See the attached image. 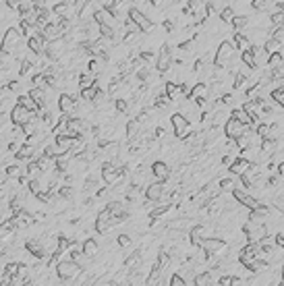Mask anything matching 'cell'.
I'll list each match as a JSON object with an SVG mask.
<instances>
[{
	"mask_svg": "<svg viewBox=\"0 0 284 286\" xmlns=\"http://www.w3.org/2000/svg\"><path fill=\"white\" fill-rule=\"evenodd\" d=\"M21 44H23V33L19 27H9L5 31V36L3 40H0V52H5V54H15L21 50Z\"/></svg>",
	"mask_w": 284,
	"mask_h": 286,
	"instance_id": "obj_1",
	"label": "cell"
},
{
	"mask_svg": "<svg viewBox=\"0 0 284 286\" xmlns=\"http://www.w3.org/2000/svg\"><path fill=\"white\" fill-rule=\"evenodd\" d=\"M54 270H56L58 280H62V282H71V280L79 278V274H81L83 267H81L77 261H73L71 257H62V259L54 265Z\"/></svg>",
	"mask_w": 284,
	"mask_h": 286,
	"instance_id": "obj_2",
	"label": "cell"
},
{
	"mask_svg": "<svg viewBox=\"0 0 284 286\" xmlns=\"http://www.w3.org/2000/svg\"><path fill=\"white\" fill-rule=\"evenodd\" d=\"M237 56V46L224 40L220 42V46L216 48V54H214V66H228V62Z\"/></svg>",
	"mask_w": 284,
	"mask_h": 286,
	"instance_id": "obj_3",
	"label": "cell"
},
{
	"mask_svg": "<svg viewBox=\"0 0 284 286\" xmlns=\"http://www.w3.org/2000/svg\"><path fill=\"white\" fill-rule=\"evenodd\" d=\"M170 125H172V131H174V137L176 139H185L189 133L193 131V123L182 112H174L170 116Z\"/></svg>",
	"mask_w": 284,
	"mask_h": 286,
	"instance_id": "obj_4",
	"label": "cell"
},
{
	"mask_svg": "<svg viewBox=\"0 0 284 286\" xmlns=\"http://www.w3.org/2000/svg\"><path fill=\"white\" fill-rule=\"evenodd\" d=\"M127 17L129 19L135 23L143 33H152L154 31V23H152V19H149V17L143 13V11H139L137 7H131L129 9V13H127Z\"/></svg>",
	"mask_w": 284,
	"mask_h": 286,
	"instance_id": "obj_5",
	"label": "cell"
},
{
	"mask_svg": "<svg viewBox=\"0 0 284 286\" xmlns=\"http://www.w3.org/2000/svg\"><path fill=\"white\" fill-rule=\"evenodd\" d=\"M112 228H114V216H112V212H110L108 208L100 210V212H98V216H96L93 230H96L98 234H108Z\"/></svg>",
	"mask_w": 284,
	"mask_h": 286,
	"instance_id": "obj_6",
	"label": "cell"
},
{
	"mask_svg": "<svg viewBox=\"0 0 284 286\" xmlns=\"http://www.w3.org/2000/svg\"><path fill=\"white\" fill-rule=\"evenodd\" d=\"M143 197L154 201V204H160V201H168L166 199V182L156 180V182H149L147 187L143 189Z\"/></svg>",
	"mask_w": 284,
	"mask_h": 286,
	"instance_id": "obj_7",
	"label": "cell"
},
{
	"mask_svg": "<svg viewBox=\"0 0 284 286\" xmlns=\"http://www.w3.org/2000/svg\"><path fill=\"white\" fill-rule=\"evenodd\" d=\"M199 249H204L208 255H224L226 253V241L224 239H216V237H208L202 241V245H199Z\"/></svg>",
	"mask_w": 284,
	"mask_h": 286,
	"instance_id": "obj_8",
	"label": "cell"
},
{
	"mask_svg": "<svg viewBox=\"0 0 284 286\" xmlns=\"http://www.w3.org/2000/svg\"><path fill=\"white\" fill-rule=\"evenodd\" d=\"M172 48L168 44H164L160 48V52H158V58H156V71H160L162 75L164 73H168L172 69Z\"/></svg>",
	"mask_w": 284,
	"mask_h": 286,
	"instance_id": "obj_9",
	"label": "cell"
},
{
	"mask_svg": "<svg viewBox=\"0 0 284 286\" xmlns=\"http://www.w3.org/2000/svg\"><path fill=\"white\" fill-rule=\"evenodd\" d=\"M25 251L33 257V259H46L48 257V251H46V245H44V239L42 237H36V239H27L25 241Z\"/></svg>",
	"mask_w": 284,
	"mask_h": 286,
	"instance_id": "obj_10",
	"label": "cell"
},
{
	"mask_svg": "<svg viewBox=\"0 0 284 286\" xmlns=\"http://www.w3.org/2000/svg\"><path fill=\"white\" fill-rule=\"evenodd\" d=\"M33 114H36V112H29V110H27V108H23L21 104H15V106L11 108L9 119H11V123H13V125L23 127V125H27V123L33 119Z\"/></svg>",
	"mask_w": 284,
	"mask_h": 286,
	"instance_id": "obj_11",
	"label": "cell"
},
{
	"mask_svg": "<svg viewBox=\"0 0 284 286\" xmlns=\"http://www.w3.org/2000/svg\"><path fill=\"white\" fill-rule=\"evenodd\" d=\"M77 108H79V104H77V98L73 96V93H69V91H62L60 93V98H58V110L62 112V114H75L77 112Z\"/></svg>",
	"mask_w": 284,
	"mask_h": 286,
	"instance_id": "obj_12",
	"label": "cell"
},
{
	"mask_svg": "<svg viewBox=\"0 0 284 286\" xmlns=\"http://www.w3.org/2000/svg\"><path fill=\"white\" fill-rule=\"evenodd\" d=\"M40 33L44 36L46 42H54V40L64 38V31H62V27L58 25V21H48V23L40 29Z\"/></svg>",
	"mask_w": 284,
	"mask_h": 286,
	"instance_id": "obj_13",
	"label": "cell"
},
{
	"mask_svg": "<svg viewBox=\"0 0 284 286\" xmlns=\"http://www.w3.org/2000/svg\"><path fill=\"white\" fill-rule=\"evenodd\" d=\"M247 127H249V125H243L241 121H237V119H235V116H228L226 123H224V133H226V137L237 139L239 135H243Z\"/></svg>",
	"mask_w": 284,
	"mask_h": 286,
	"instance_id": "obj_14",
	"label": "cell"
},
{
	"mask_svg": "<svg viewBox=\"0 0 284 286\" xmlns=\"http://www.w3.org/2000/svg\"><path fill=\"white\" fill-rule=\"evenodd\" d=\"M149 172H152V176L156 180L168 182V178H170V166L166 164V162H162V160H156V162H152V166H149Z\"/></svg>",
	"mask_w": 284,
	"mask_h": 286,
	"instance_id": "obj_15",
	"label": "cell"
},
{
	"mask_svg": "<svg viewBox=\"0 0 284 286\" xmlns=\"http://www.w3.org/2000/svg\"><path fill=\"white\" fill-rule=\"evenodd\" d=\"M46 46H48V42L44 40L42 33H36V36L27 38V50H29V52H31L33 56H44Z\"/></svg>",
	"mask_w": 284,
	"mask_h": 286,
	"instance_id": "obj_16",
	"label": "cell"
},
{
	"mask_svg": "<svg viewBox=\"0 0 284 286\" xmlns=\"http://www.w3.org/2000/svg\"><path fill=\"white\" fill-rule=\"evenodd\" d=\"M249 164H251V162H249L247 158L237 156V158H232V162H230V166H228V170H230V174H232V176H241V174H245V172H247Z\"/></svg>",
	"mask_w": 284,
	"mask_h": 286,
	"instance_id": "obj_17",
	"label": "cell"
},
{
	"mask_svg": "<svg viewBox=\"0 0 284 286\" xmlns=\"http://www.w3.org/2000/svg\"><path fill=\"white\" fill-rule=\"evenodd\" d=\"M15 156H17V162H27V160H31L33 156H36V145L29 143V141L21 143L19 149L15 151Z\"/></svg>",
	"mask_w": 284,
	"mask_h": 286,
	"instance_id": "obj_18",
	"label": "cell"
},
{
	"mask_svg": "<svg viewBox=\"0 0 284 286\" xmlns=\"http://www.w3.org/2000/svg\"><path fill=\"white\" fill-rule=\"evenodd\" d=\"M81 251H83V255H85L87 259H93L100 253V245H98L96 239H85L81 243Z\"/></svg>",
	"mask_w": 284,
	"mask_h": 286,
	"instance_id": "obj_19",
	"label": "cell"
},
{
	"mask_svg": "<svg viewBox=\"0 0 284 286\" xmlns=\"http://www.w3.org/2000/svg\"><path fill=\"white\" fill-rule=\"evenodd\" d=\"M164 91L166 96H168L172 102H180V98H182V91H180V83H174V81H166L164 83Z\"/></svg>",
	"mask_w": 284,
	"mask_h": 286,
	"instance_id": "obj_20",
	"label": "cell"
},
{
	"mask_svg": "<svg viewBox=\"0 0 284 286\" xmlns=\"http://www.w3.org/2000/svg\"><path fill=\"white\" fill-rule=\"evenodd\" d=\"M17 104H21L23 108H27L29 112H40V106H38V102H36V100H33L29 93H19V96H17Z\"/></svg>",
	"mask_w": 284,
	"mask_h": 286,
	"instance_id": "obj_21",
	"label": "cell"
},
{
	"mask_svg": "<svg viewBox=\"0 0 284 286\" xmlns=\"http://www.w3.org/2000/svg\"><path fill=\"white\" fill-rule=\"evenodd\" d=\"M232 44L237 46L239 52H245V50H249V48L253 46V44H251V40H249L243 31H235V36H232Z\"/></svg>",
	"mask_w": 284,
	"mask_h": 286,
	"instance_id": "obj_22",
	"label": "cell"
},
{
	"mask_svg": "<svg viewBox=\"0 0 284 286\" xmlns=\"http://www.w3.org/2000/svg\"><path fill=\"white\" fill-rule=\"evenodd\" d=\"M141 131H143V123H139L137 119H133L127 123V139H135L137 135H141Z\"/></svg>",
	"mask_w": 284,
	"mask_h": 286,
	"instance_id": "obj_23",
	"label": "cell"
},
{
	"mask_svg": "<svg viewBox=\"0 0 284 286\" xmlns=\"http://www.w3.org/2000/svg\"><path fill=\"white\" fill-rule=\"evenodd\" d=\"M251 50H253V56H255V62H257V69H259V66H263V64H268V52H265L263 46L253 44Z\"/></svg>",
	"mask_w": 284,
	"mask_h": 286,
	"instance_id": "obj_24",
	"label": "cell"
},
{
	"mask_svg": "<svg viewBox=\"0 0 284 286\" xmlns=\"http://www.w3.org/2000/svg\"><path fill=\"white\" fill-rule=\"evenodd\" d=\"M216 282H218V280H214L212 272H202V274L193 276V284L195 286H210V284H216Z\"/></svg>",
	"mask_w": 284,
	"mask_h": 286,
	"instance_id": "obj_25",
	"label": "cell"
},
{
	"mask_svg": "<svg viewBox=\"0 0 284 286\" xmlns=\"http://www.w3.org/2000/svg\"><path fill=\"white\" fill-rule=\"evenodd\" d=\"M52 15H56V17H71L73 19V15H69L71 13V5H66V3H62V0H58L56 5H52Z\"/></svg>",
	"mask_w": 284,
	"mask_h": 286,
	"instance_id": "obj_26",
	"label": "cell"
},
{
	"mask_svg": "<svg viewBox=\"0 0 284 286\" xmlns=\"http://www.w3.org/2000/svg\"><path fill=\"white\" fill-rule=\"evenodd\" d=\"M282 64H284V54H282V50L268 54V64H265L268 69H280Z\"/></svg>",
	"mask_w": 284,
	"mask_h": 286,
	"instance_id": "obj_27",
	"label": "cell"
},
{
	"mask_svg": "<svg viewBox=\"0 0 284 286\" xmlns=\"http://www.w3.org/2000/svg\"><path fill=\"white\" fill-rule=\"evenodd\" d=\"M21 174H25V172H23V166H21V164H17V162H15V164H9V166L5 168V176L11 178V180L19 178Z\"/></svg>",
	"mask_w": 284,
	"mask_h": 286,
	"instance_id": "obj_28",
	"label": "cell"
},
{
	"mask_svg": "<svg viewBox=\"0 0 284 286\" xmlns=\"http://www.w3.org/2000/svg\"><path fill=\"white\" fill-rule=\"evenodd\" d=\"M19 29H21V33H23V38H31V36H36V33H40V29L33 25V23H29L27 19H21V21H19Z\"/></svg>",
	"mask_w": 284,
	"mask_h": 286,
	"instance_id": "obj_29",
	"label": "cell"
},
{
	"mask_svg": "<svg viewBox=\"0 0 284 286\" xmlns=\"http://www.w3.org/2000/svg\"><path fill=\"white\" fill-rule=\"evenodd\" d=\"M93 83H96V75H91V73H81V75L77 77V87H79V89L91 87Z\"/></svg>",
	"mask_w": 284,
	"mask_h": 286,
	"instance_id": "obj_30",
	"label": "cell"
},
{
	"mask_svg": "<svg viewBox=\"0 0 284 286\" xmlns=\"http://www.w3.org/2000/svg\"><path fill=\"white\" fill-rule=\"evenodd\" d=\"M241 62L247 66V69H257V62H255V56H253V50L249 48V50H245V52H241Z\"/></svg>",
	"mask_w": 284,
	"mask_h": 286,
	"instance_id": "obj_31",
	"label": "cell"
},
{
	"mask_svg": "<svg viewBox=\"0 0 284 286\" xmlns=\"http://www.w3.org/2000/svg\"><path fill=\"white\" fill-rule=\"evenodd\" d=\"M249 3V7L251 9H255V11H268L272 5H276V0H247Z\"/></svg>",
	"mask_w": 284,
	"mask_h": 286,
	"instance_id": "obj_32",
	"label": "cell"
},
{
	"mask_svg": "<svg viewBox=\"0 0 284 286\" xmlns=\"http://www.w3.org/2000/svg\"><path fill=\"white\" fill-rule=\"evenodd\" d=\"M235 187H237V184H235V180H232V176L218 178V189H220V193H230Z\"/></svg>",
	"mask_w": 284,
	"mask_h": 286,
	"instance_id": "obj_33",
	"label": "cell"
},
{
	"mask_svg": "<svg viewBox=\"0 0 284 286\" xmlns=\"http://www.w3.org/2000/svg\"><path fill=\"white\" fill-rule=\"evenodd\" d=\"M230 25L235 27V31H243L245 27H249V17L247 15H235V19H232Z\"/></svg>",
	"mask_w": 284,
	"mask_h": 286,
	"instance_id": "obj_34",
	"label": "cell"
},
{
	"mask_svg": "<svg viewBox=\"0 0 284 286\" xmlns=\"http://www.w3.org/2000/svg\"><path fill=\"white\" fill-rule=\"evenodd\" d=\"M270 98H272V102H274L276 106H282V108H284V85L274 87V89L270 91Z\"/></svg>",
	"mask_w": 284,
	"mask_h": 286,
	"instance_id": "obj_35",
	"label": "cell"
},
{
	"mask_svg": "<svg viewBox=\"0 0 284 286\" xmlns=\"http://www.w3.org/2000/svg\"><path fill=\"white\" fill-rule=\"evenodd\" d=\"M139 58H141V60H143L145 64H149V66H152V62H156L158 54L154 52V50H152V48H149V50H147V48H143V50H141V52H139Z\"/></svg>",
	"mask_w": 284,
	"mask_h": 286,
	"instance_id": "obj_36",
	"label": "cell"
},
{
	"mask_svg": "<svg viewBox=\"0 0 284 286\" xmlns=\"http://www.w3.org/2000/svg\"><path fill=\"white\" fill-rule=\"evenodd\" d=\"M73 184H60L58 187V197L62 199V201H71L73 199Z\"/></svg>",
	"mask_w": 284,
	"mask_h": 286,
	"instance_id": "obj_37",
	"label": "cell"
},
{
	"mask_svg": "<svg viewBox=\"0 0 284 286\" xmlns=\"http://www.w3.org/2000/svg\"><path fill=\"white\" fill-rule=\"evenodd\" d=\"M114 110L119 112V114H129L131 106H129V102H127L125 98H114Z\"/></svg>",
	"mask_w": 284,
	"mask_h": 286,
	"instance_id": "obj_38",
	"label": "cell"
},
{
	"mask_svg": "<svg viewBox=\"0 0 284 286\" xmlns=\"http://www.w3.org/2000/svg\"><path fill=\"white\" fill-rule=\"evenodd\" d=\"M235 15H237V13H235V9H232V7H224V9L220 11L218 17H220V21H222V23H228V25H230L232 19H235Z\"/></svg>",
	"mask_w": 284,
	"mask_h": 286,
	"instance_id": "obj_39",
	"label": "cell"
},
{
	"mask_svg": "<svg viewBox=\"0 0 284 286\" xmlns=\"http://www.w3.org/2000/svg\"><path fill=\"white\" fill-rule=\"evenodd\" d=\"M261 46H263V48H265V52H268V54H272V52H278V50H280V48H282V44H280V42H278V40H274V38H272V36H270V38H268V40H265V42H263V44H261Z\"/></svg>",
	"mask_w": 284,
	"mask_h": 286,
	"instance_id": "obj_40",
	"label": "cell"
},
{
	"mask_svg": "<svg viewBox=\"0 0 284 286\" xmlns=\"http://www.w3.org/2000/svg\"><path fill=\"white\" fill-rule=\"evenodd\" d=\"M270 23H272L274 27L284 25V9H276V11L270 15Z\"/></svg>",
	"mask_w": 284,
	"mask_h": 286,
	"instance_id": "obj_41",
	"label": "cell"
},
{
	"mask_svg": "<svg viewBox=\"0 0 284 286\" xmlns=\"http://www.w3.org/2000/svg\"><path fill=\"white\" fill-rule=\"evenodd\" d=\"M116 247H121V249H131L133 247V239L129 237V234H119V237H116Z\"/></svg>",
	"mask_w": 284,
	"mask_h": 286,
	"instance_id": "obj_42",
	"label": "cell"
},
{
	"mask_svg": "<svg viewBox=\"0 0 284 286\" xmlns=\"http://www.w3.org/2000/svg\"><path fill=\"white\" fill-rule=\"evenodd\" d=\"M280 182H282L280 174H272L270 172V176L265 178V189H276V187H280Z\"/></svg>",
	"mask_w": 284,
	"mask_h": 286,
	"instance_id": "obj_43",
	"label": "cell"
},
{
	"mask_svg": "<svg viewBox=\"0 0 284 286\" xmlns=\"http://www.w3.org/2000/svg\"><path fill=\"white\" fill-rule=\"evenodd\" d=\"M168 286H187V280L176 272V274H172V276L168 278Z\"/></svg>",
	"mask_w": 284,
	"mask_h": 286,
	"instance_id": "obj_44",
	"label": "cell"
},
{
	"mask_svg": "<svg viewBox=\"0 0 284 286\" xmlns=\"http://www.w3.org/2000/svg\"><path fill=\"white\" fill-rule=\"evenodd\" d=\"M17 272H19V263H17V261H9V263L5 265V272H3V274H7V276L13 278Z\"/></svg>",
	"mask_w": 284,
	"mask_h": 286,
	"instance_id": "obj_45",
	"label": "cell"
},
{
	"mask_svg": "<svg viewBox=\"0 0 284 286\" xmlns=\"http://www.w3.org/2000/svg\"><path fill=\"white\" fill-rule=\"evenodd\" d=\"M5 5H7V9H11L13 13H19L21 7H23V0H5Z\"/></svg>",
	"mask_w": 284,
	"mask_h": 286,
	"instance_id": "obj_46",
	"label": "cell"
},
{
	"mask_svg": "<svg viewBox=\"0 0 284 286\" xmlns=\"http://www.w3.org/2000/svg\"><path fill=\"white\" fill-rule=\"evenodd\" d=\"M216 284H220V286H232V276H230V274H224V276H220V280L216 282Z\"/></svg>",
	"mask_w": 284,
	"mask_h": 286,
	"instance_id": "obj_47",
	"label": "cell"
},
{
	"mask_svg": "<svg viewBox=\"0 0 284 286\" xmlns=\"http://www.w3.org/2000/svg\"><path fill=\"white\" fill-rule=\"evenodd\" d=\"M31 5L36 9H42V7H48V0H31Z\"/></svg>",
	"mask_w": 284,
	"mask_h": 286,
	"instance_id": "obj_48",
	"label": "cell"
},
{
	"mask_svg": "<svg viewBox=\"0 0 284 286\" xmlns=\"http://www.w3.org/2000/svg\"><path fill=\"white\" fill-rule=\"evenodd\" d=\"M276 170H278V174H280V178H282V180H284V162H282V164H278V166H276Z\"/></svg>",
	"mask_w": 284,
	"mask_h": 286,
	"instance_id": "obj_49",
	"label": "cell"
},
{
	"mask_svg": "<svg viewBox=\"0 0 284 286\" xmlns=\"http://www.w3.org/2000/svg\"><path fill=\"white\" fill-rule=\"evenodd\" d=\"M62 3H66V5H71V7H73V5L77 3V0H62Z\"/></svg>",
	"mask_w": 284,
	"mask_h": 286,
	"instance_id": "obj_50",
	"label": "cell"
},
{
	"mask_svg": "<svg viewBox=\"0 0 284 286\" xmlns=\"http://www.w3.org/2000/svg\"><path fill=\"white\" fill-rule=\"evenodd\" d=\"M149 3H152V0H149Z\"/></svg>",
	"mask_w": 284,
	"mask_h": 286,
	"instance_id": "obj_51",
	"label": "cell"
}]
</instances>
